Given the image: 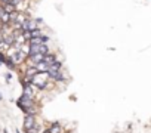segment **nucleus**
Returning <instances> with one entry per match:
<instances>
[{"label": "nucleus", "mask_w": 151, "mask_h": 133, "mask_svg": "<svg viewBox=\"0 0 151 133\" xmlns=\"http://www.w3.org/2000/svg\"><path fill=\"white\" fill-rule=\"evenodd\" d=\"M12 59H13V62L16 64V65H19V64H22V62H25L27 61V58H28V53H25L24 50H16L15 53H12V56H11Z\"/></svg>", "instance_id": "obj_1"}, {"label": "nucleus", "mask_w": 151, "mask_h": 133, "mask_svg": "<svg viewBox=\"0 0 151 133\" xmlns=\"http://www.w3.org/2000/svg\"><path fill=\"white\" fill-rule=\"evenodd\" d=\"M18 105H19V108H33L34 106V101H33V98H30L27 95H22L18 101Z\"/></svg>", "instance_id": "obj_2"}, {"label": "nucleus", "mask_w": 151, "mask_h": 133, "mask_svg": "<svg viewBox=\"0 0 151 133\" xmlns=\"http://www.w3.org/2000/svg\"><path fill=\"white\" fill-rule=\"evenodd\" d=\"M34 126H36V118H34V116L27 114L25 118H24V130H28V129H31V127H34Z\"/></svg>", "instance_id": "obj_3"}, {"label": "nucleus", "mask_w": 151, "mask_h": 133, "mask_svg": "<svg viewBox=\"0 0 151 133\" xmlns=\"http://www.w3.org/2000/svg\"><path fill=\"white\" fill-rule=\"evenodd\" d=\"M43 56H45V55H41V53H39V52H37V53L28 55V58H27V59H28V61H30L33 65H37L40 61H43Z\"/></svg>", "instance_id": "obj_4"}, {"label": "nucleus", "mask_w": 151, "mask_h": 133, "mask_svg": "<svg viewBox=\"0 0 151 133\" xmlns=\"http://www.w3.org/2000/svg\"><path fill=\"white\" fill-rule=\"evenodd\" d=\"M56 61H58V58H56L55 53H46L45 56H43V62H46L48 65H51V64H53Z\"/></svg>", "instance_id": "obj_5"}, {"label": "nucleus", "mask_w": 151, "mask_h": 133, "mask_svg": "<svg viewBox=\"0 0 151 133\" xmlns=\"http://www.w3.org/2000/svg\"><path fill=\"white\" fill-rule=\"evenodd\" d=\"M37 73H39V71H37V68H36V65H30L28 68L25 70V74H24V76H25V77H30V78H33V77H34Z\"/></svg>", "instance_id": "obj_6"}, {"label": "nucleus", "mask_w": 151, "mask_h": 133, "mask_svg": "<svg viewBox=\"0 0 151 133\" xmlns=\"http://www.w3.org/2000/svg\"><path fill=\"white\" fill-rule=\"evenodd\" d=\"M48 66H49V65H48L46 62L40 61V62L36 65V68H37V71H39V73H48Z\"/></svg>", "instance_id": "obj_7"}, {"label": "nucleus", "mask_w": 151, "mask_h": 133, "mask_svg": "<svg viewBox=\"0 0 151 133\" xmlns=\"http://www.w3.org/2000/svg\"><path fill=\"white\" fill-rule=\"evenodd\" d=\"M49 133H62V126L59 123H53L49 127Z\"/></svg>", "instance_id": "obj_8"}, {"label": "nucleus", "mask_w": 151, "mask_h": 133, "mask_svg": "<svg viewBox=\"0 0 151 133\" xmlns=\"http://www.w3.org/2000/svg\"><path fill=\"white\" fill-rule=\"evenodd\" d=\"M39 53H41V55L49 53V46H48V44H45V43L39 44Z\"/></svg>", "instance_id": "obj_9"}, {"label": "nucleus", "mask_w": 151, "mask_h": 133, "mask_svg": "<svg viewBox=\"0 0 151 133\" xmlns=\"http://www.w3.org/2000/svg\"><path fill=\"white\" fill-rule=\"evenodd\" d=\"M5 64H6V65L9 66V68H11V70H15V66H16V64L13 62V59H12L11 56H8V58H6V61H5Z\"/></svg>", "instance_id": "obj_10"}, {"label": "nucleus", "mask_w": 151, "mask_h": 133, "mask_svg": "<svg viewBox=\"0 0 151 133\" xmlns=\"http://www.w3.org/2000/svg\"><path fill=\"white\" fill-rule=\"evenodd\" d=\"M0 19H2V22H3V24H9V22H11V13L5 12L2 16H0Z\"/></svg>", "instance_id": "obj_11"}, {"label": "nucleus", "mask_w": 151, "mask_h": 133, "mask_svg": "<svg viewBox=\"0 0 151 133\" xmlns=\"http://www.w3.org/2000/svg\"><path fill=\"white\" fill-rule=\"evenodd\" d=\"M3 9H5V12H8V13H12V12L15 10V6H13L11 2H9V3H5Z\"/></svg>", "instance_id": "obj_12"}, {"label": "nucleus", "mask_w": 151, "mask_h": 133, "mask_svg": "<svg viewBox=\"0 0 151 133\" xmlns=\"http://www.w3.org/2000/svg\"><path fill=\"white\" fill-rule=\"evenodd\" d=\"M40 36H43V33H41L39 28H36V30L31 31V37H40Z\"/></svg>", "instance_id": "obj_13"}, {"label": "nucleus", "mask_w": 151, "mask_h": 133, "mask_svg": "<svg viewBox=\"0 0 151 133\" xmlns=\"http://www.w3.org/2000/svg\"><path fill=\"white\" fill-rule=\"evenodd\" d=\"M25 133H40V132H39V127H37V126H34V127H31V129L25 130Z\"/></svg>", "instance_id": "obj_14"}, {"label": "nucleus", "mask_w": 151, "mask_h": 133, "mask_svg": "<svg viewBox=\"0 0 151 133\" xmlns=\"http://www.w3.org/2000/svg\"><path fill=\"white\" fill-rule=\"evenodd\" d=\"M11 3H12V5H13V6L16 8V6H18V5L21 3V0H11Z\"/></svg>", "instance_id": "obj_15"}, {"label": "nucleus", "mask_w": 151, "mask_h": 133, "mask_svg": "<svg viewBox=\"0 0 151 133\" xmlns=\"http://www.w3.org/2000/svg\"><path fill=\"white\" fill-rule=\"evenodd\" d=\"M5 13V9H3V6H0V16H2Z\"/></svg>", "instance_id": "obj_16"}, {"label": "nucleus", "mask_w": 151, "mask_h": 133, "mask_svg": "<svg viewBox=\"0 0 151 133\" xmlns=\"http://www.w3.org/2000/svg\"><path fill=\"white\" fill-rule=\"evenodd\" d=\"M0 2H2V3H9L11 0H0Z\"/></svg>", "instance_id": "obj_17"}, {"label": "nucleus", "mask_w": 151, "mask_h": 133, "mask_svg": "<svg viewBox=\"0 0 151 133\" xmlns=\"http://www.w3.org/2000/svg\"><path fill=\"white\" fill-rule=\"evenodd\" d=\"M2 99H3V96H2V95H0V101H2Z\"/></svg>", "instance_id": "obj_18"}, {"label": "nucleus", "mask_w": 151, "mask_h": 133, "mask_svg": "<svg viewBox=\"0 0 151 133\" xmlns=\"http://www.w3.org/2000/svg\"><path fill=\"white\" fill-rule=\"evenodd\" d=\"M3 133H8V130H3Z\"/></svg>", "instance_id": "obj_19"}]
</instances>
